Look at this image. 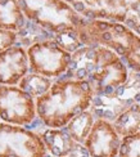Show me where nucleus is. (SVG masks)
<instances>
[{"label": "nucleus", "instance_id": "f257e3e1", "mask_svg": "<svg viewBox=\"0 0 140 157\" xmlns=\"http://www.w3.org/2000/svg\"><path fill=\"white\" fill-rule=\"evenodd\" d=\"M94 97L89 81L61 77L36 99L37 119L45 128L63 129L75 116L90 109Z\"/></svg>", "mask_w": 140, "mask_h": 157}, {"label": "nucleus", "instance_id": "f03ea898", "mask_svg": "<svg viewBox=\"0 0 140 157\" xmlns=\"http://www.w3.org/2000/svg\"><path fill=\"white\" fill-rule=\"evenodd\" d=\"M28 21L39 25L54 36V40L73 53L84 47L80 34L89 19L64 0H18Z\"/></svg>", "mask_w": 140, "mask_h": 157}, {"label": "nucleus", "instance_id": "7ed1b4c3", "mask_svg": "<svg viewBox=\"0 0 140 157\" xmlns=\"http://www.w3.org/2000/svg\"><path fill=\"white\" fill-rule=\"evenodd\" d=\"M82 45H103L113 50L129 70L140 74V36L123 23L89 19L80 34Z\"/></svg>", "mask_w": 140, "mask_h": 157}, {"label": "nucleus", "instance_id": "20e7f679", "mask_svg": "<svg viewBox=\"0 0 140 157\" xmlns=\"http://www.w3.org/2000/svg\"><path fill=\"white\" fill-rule=\"evenodd\" d=\"M135 103H140V74L130 70L127 81L119 88L109 94L94 97L90 111L95 119L113 122L123 111Z\"/></svg>", "mask_w": 140, "mask_h": 157}, {"label": "nucleus", "instance_id": "39448f33", "mask_svg": "<svg viewBox=\"0 0 140 157\" xmlns=\"http://www.w3.org/2000/svg\"><path fill=\"white\" fill-rule=\"evenodd\" d=\"M30 72L58 80L70 68L72 53L54 39L34 44L27 49Z\"/></svg>", "mask_w": 140, "mask_h": 157}, {"label": "nucleus", "instance_id": "423d86ee", "mask_svg": "<svg viewBox=\"0 0 140 157\" xmlns=\"http://www.w3.org/2000/svg\"><path fill=\"white\" fill-rule=\"evenodd\" d=\"M0 157H51L39 133L0 122Z\"/></svg>", "mask_w": 140, "mask_h": 157}, {"label": "nucleus", "instance_id": "0eeeda50", "mask_svg": "<svg viewBox=\"0 0 140 157\" xmlns=\"http://www.w3.org/2000/svg\"><path fill=\"white\" fill-rule=\"evenodd\" d=\"M36 119V99L22 90L18 85H0L2 122L28 129Z\"/></svg>", "mask_w": 140, "mask_h": 157}, {"label": "nucleus", "instance_id": "6e6552de", "mask_svg": "<svg viewBox=\"0 0 140 157\" xmlns=\"http://www.w3.org/2000/svg\"><path fill=\"white\" fill-rule=\"evenodd\" d=\"M130 70L115 52L103 47L96 70L89 77L95 95L109 94L129 78Z\"/></svg>", "mask_w": 140, "mask_h": 157}, {"label": "nucleus", "instance_id": "1a4fd4ad", "mask_svg": "<svg viewBox=\"0 0 140 157\" xmlns=\"http://www.w3.org/2000/svg\"><path fill=\"white\" fill-rule=\"evenodd\" d=\"M88 19L125 23L132 0H64Z\"/></svg>", "mask_w": 140, "mask_h": 157}, {"label": "nucleus", "instance_id": "9d476101", "mask_svg": "<svg viewBox=\"0 0 140 157\" xmlns=\"http://www.w3.org/2000/svg\"><path fill=\"white\" fill-rule=\"evenodd\" d=\"M122 138L111 121L96 119L84 146L90 157H118Z\"/></svg>", "mask_w": 140, "mask_h": 157}, {"label": "nucleus", "instance_id": "9b49d317", "mask_svg": "<svg viewBox=\"0 0 140 157\" xmlns=\"http://www.w3.org/2000/svg\"><path fill=\"white\" fill-rule=\"evenodd\" d=\"M28 72L27 49L13 45L0 52V85H18Z\"/></svg>", "mask_w": 140, "mask_h": 157}, {"label": "nucleus", "instance_id": "f8f14e48", "mask_svg": "<svg viewBox=\"0 0 140 157\" xmlns=\"http://www.w3.org/2000/svg\"><path fill=\"white\" fill-rule=\"evenodd\" d=\"M39 134L51 157H90L85 146L76 142L64 128H45Z\"/></svg>", "mask_w": 140, "mask_h": 157}, {"label": "nucleus", "instance_id": "ddd939ff", "mask_svg": "<svg viewBox=\"0 0 140 157\" xmlns=\"http://www.w3.org/2000/svg\"><path fill=\"white\" fill-rule=\"evenodd\" d=\"M103 45H84L72 53L68 71L62 77L71 80H89L96 70Z\"/></svg>", "mask_w": 140, "mask_h": 157}, {"label": "nucleus", "instance_id": "4468645a", "mask_svg": "<svg viewBox=\"0 0 140 157\" xmlns=\"http://www.w3.org/2000/svg\"><path fill=\"white\" fill-rule=\"evenodd\" d=\"M27 22L18 0H0V29L19 31Z\"/></svg>", "mask_w": 140, "mask_h": 157}, {"label": "nucleus", "instance_id": "2eb2a0df", "mask_svg": "<svg viewBox=\"0 0 140 157\" xmlns=\"http://www.w3.org/2000/svg\"><path fill=\"white\" fill-rule=\"evenodd\" d=\"M121 138L140 133V103L132 104L112 122Z\"/></svg>", "mask_w": 140, "mask_h": 157}, {"label": "nucleus", "instance_id": "dca6fc26", "mask_svg": "<svg viewBox=\"0 0 140 157\" xmlns=\"http://www.w3.org/2000/svg\"><path fill=\"white\" fill-rule=\"evenodd\" d=\"M95 116L93 115L90 109H86L84 112L78 113L67 124L66 126V132H67L76 142L84 144V142L88 138V135L90 134L93 126L95 122Z\"/></svg>", "mask_w": 140, "mask_h": 157}, {"label": "nucleus", "instance_id": "f3484780", "mask_svg": "<svg viewBox=\"0 0 140 157\" xmlns=\"http://www.w3.org/2000/svg\"><path fill=\"white\" fill-rule=\"evenodd\" d=\"M51 39H54V36L50 32H48L43 27H40L39 25L27 19V22H26L23 27L19 31H17V44L16 45H19V47H22L25 49H28L36 43L51 40Z\"/></svg>", "mask_w": 140, "mask_h": 157}, {"label": "nucleus", "instance_id": "a211bd4d", "mask_svg": "<svg viewBox=\"0 0 140 157\" xmlns=\"http://www.w3.org/2000/svg\"><path fill=\"white\" fill-rule=\"evenodd\" d=\"M54 81L55 80L45 77L43 75L28 72L21 80V82L18 84V86L22 90H25L27 94H30L34 99H37L39 97L44 95L46 91L51 88V85L54 84Z\"/></svg>", "mask_w": 140, "mask_h": 157}, {"label": "nucleus", "instance_id": "6ab92c4d", "mask_svg": "<svg viewBox=\"0 0 140 157\" xmlns=\"http://www.w3.org/2000/svg\"><path fill=\"white\" fill-rule=\"evenodd\" d=\"M118 157H140V133L122 138Z\"/></svg>", "mask_w": 140, "mask_h": 157}, {"label": "nucleus", "instance_id": "aec40b11", "mask_svg": "<svg viewBox=\"0 0 140 157\" xmlns=\"http://www.w3.org/2000/svg\"><path fill=\"white\" fill-rule=\"evenodd\" d=\"M123 25L140 36V0H132Z\"/></svg>", "mask_w": 140, "mask_h": 157}, {"label": "nucleus", "instance_id": "412c9836", "mask_svg": "<svg viewBox=\"0 0 140 157\" xmlns=\"http://www.w3.org/2000/svg\"><path fill=\"white\" fill-rule=\"evenodd\" d=\"M17 44V32L0 29V52Z\"/></svg>", "mask_w": 140, "mask_h": 157}, {"label": "nucleus", "instance_id": "4be33fe9", "mask_svg": "<svg viewBox=\"0 0 140 157\" xmlns=\"http://www.w3.org/2000/svg\"><path fill=\"white\" fill-rule=\"evenodd\" d=\"M0 122H2V120H0Z\"/></svg>", "mask_w": 140, "mask_h": 157}]
</instances>
